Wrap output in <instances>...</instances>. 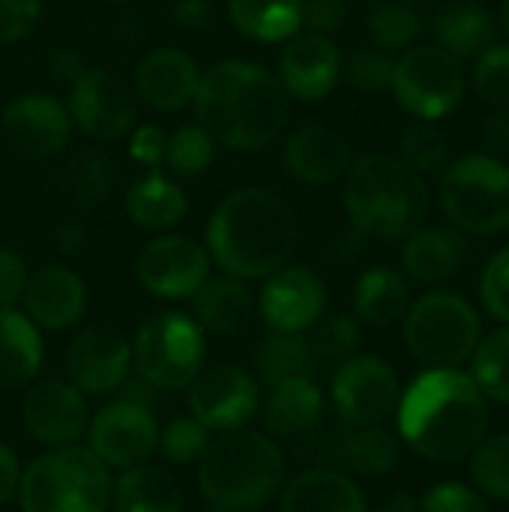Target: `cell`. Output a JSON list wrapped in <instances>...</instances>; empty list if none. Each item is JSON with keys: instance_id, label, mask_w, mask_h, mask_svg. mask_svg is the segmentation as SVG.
Segmentation results:
<instances>
[{"instance_id": "1", "label": "cell", "mask_w": 509, "mask_h": 512, "mask_svg": "<svg viewBox=\"0 0 509 512\" xmlns=\"http://www.w3.org/2000/svg\"><path fill=\"white\" fill-rule=\"evenodd\" d=\"M291 96L279 75L255 60H219L201 72L195 120L225 150H264L291 123Z\"/></svg>"}, {"instance_id": "2", "label": "cell", "mask_w": 509, "mask_h": 512, "mask_svg": "<svg viewBox=\"0 0 509 512\" xmlns=\"http://www.w3.org/2000/svg\"><path fill=\"white\" fill-rule=\"evenodd\" d=\"M297 240L300 222L294 207L267 186H246L225 195L204 231L210 261L243 282L267 279L285 267Z\"/></svg>"}, {"instance_id": "3", "label": "cell", "mask_w": 509, "mask_h": 512, "mask_svg": "<svg viewBox=\"0 0 509 512\" xmlns=\"http://www.w3.org/2000/svg\"><path fill=\"white\" fill-rule=\"evenodd\" d=\"M399 438L429 462H459L489 432V399L465 369H426L399 396Z\"/></svg>"}, {"instance_id": "4", "label": "cell", "mask_w": 509, "mask_h": 512, "mask_svg": "<svg viewBox=\"0 0 509 512\" xmlns=\"http://www.w3.org/2000/svg\"><path fill=\"white\" fill-rule=\"evenodd\" d=\"M342 204L360 237L405 240L429 213V186L399 156L363 153L345 174Z\"/></svg>"}, {"instance_id": "5", "label": "cell", "mask_w": 509, "mask_h": 512, "mask_svg": "<svg viewBox=\"0 0 509 512\" xmlns=\"http://www.w3.org/2000/svg\"><path fill=\"white\" fill-rule=\"evenodd\" d=\"M285 453L267 432L237 429L210 441L198 462V489L222 512H258L285 486Z\"/></svg>"}, {"instance_id": "6", "label": "cell", "mask_w": 509, "mask_h": 512, "mask_svg": "<svg viewBox=\"0 0 509 512\" xmlns=\"http://www.w3.org/2000/svg\"><path fill=\"white\" fill-rule=\"evenodd\" d=\"M111 468L87 447H57L21 468L18 504L21 512H108L111 510Z\"/></svg>"}, {"instance_id": "7", "label": "cell", "mask_w": 509, "mask_h": 512, "mask_svg": "<svg viewBox=\"0 0 509 512\" xmlns=\"http://www.w3.org/2000/svg\"><path fill=\"white\" fill-rule=\"evenodd\" d=\"M438 204L462 234H501L509 228V162L489 153L453 159L438 174Z\"/></svg>"}, {"instance_id": "8", "label": "cell", "mask_w": 509, "mask_h": 512, "mask_svg": "<svg viewBox=\"0 0 509 512\" xmlns=\"http://www.w3.org/2000/svg\"><path fill=\"white\" fill-rule=\"evenodd\" d=\"M402 321L405 345L426 369H462L483 339L480 312L456 291H429L411 300Z\"/></svg>"}, {"instance_id": "9", "label": "cell", "mask_w": 509, "mask_h": 512, "mask_svg": "<svg viewBox=\"0 0 509 512\" xmlns=\"http://www.w3.org/2000/svg\"><path fill=\"white\" fill-rule=\"evenodd\" d=\"M207 363V333L183 312L150 315L132 339V369L159 393L189 390Z\"/></svg>"}, {"instance_id": "10", "label": "cell", "mask_w": 509, "mask_h": 512, "mask_svg": "<svg viewBox=\"0 0 509 512\" xmlns=\"http://www.w3.org/2000/svg\"><path fill=\"white\" fill-rule=\"evenodd\" d=\"M468 75L459 57L438 45H414L396 57L390 93L417 120H441L465 99Z\"/></svg>"}, {"instance_id": "11", "label": "cell", "mask_w": 509, "mask_h": 512, "mask_svg": "<svg viewBox=\"0 0 509 512\" xmlns=\"http://www.w3.org/2000/svg\"><path fill=\"white\" fill-rule=\"evenodd\" d=\"M399 375L375 354H354L330 378V405L342 426H381L399 408Z\"/></svg>"}, {"instance_id": "12", "label": "cell", "mask_w": 509, "mask_h": 512, "mask_svg": "<svg viewBox=\"0 0 509 512\" xmlns=\"http://www.w3.org/2000/svg\"><path fill=\"white\" fill-rule=\"evenodd\" d=\"M87 450L108 465L111 471H126L144 465L156 453L159 423L150 405L135 399H114L96 414L87 426Z\"/></svg>"}, {"instance_id": "13", "label": "cell", "mask_w": 509, "mask_h": 512, "mask_svg": "<svg viewBox=\"0 0 509 512\" xmlns=\"http://www.w3.org/2000/svg\"><path fill=\"white\" fill-rule=\"evenodd\" d=\"M66 111L72 126L96 141H120L138 123V96L111 69H87L69 84Z\"/></svg>"}, {"instance_id": "14", "label": "cell", "mask_w": 509, "mask_h": 512, "mask_svg": "<svg viewBox=\"0 0 509 512\" xmlns=\"http://www.w3.org/2000/svg\"><path fill=\"white\" fill-rule=\"evenodd\" d=\"M135 276L141 288L159 300H192L213 276V261L207 246L183 234H159L141 246Z\"/></svg>"}, {"instance_id": "15", "label": "cell", "mask_w": 509, "mask_h": 512, "mask_svg": "<svg viewBox=\"0 0 509 512\" xmlns=\"http://www.w3.org/2000/svg\"><path fill=\"white\" fill-rule=\"evenodd\" d=\"M261 411L258 378L240 366H210L189 387V414L213 435L246 429Z\"/></svg>"}, {"instance_id": "16", "label": "cell", "mask_w": 509, "mask_h": 512, "mask_svg": "<svg viewBox=\"0 0 509 512\" xmlns=\"http://www.w3.org/2000/svg\"><path fill=\"white\" fill-rule=\"evenodd\" d=\"M63 375L84 396H111L132 375V342L108 324L87 327L66 348Z\"/></svg>"}, {"instance_id": "17", "label": "cell", "mask_w": 509, "mask_h": 512, "mask_svg": "<svg viewBox=\"0 0 509 512\" xmlns=\"http://www.w3.org/2000/svg\"><path fill=\"white\" fill-rule=\"evenodd\" d=\"M27 435L45 450L72 447L87 435L90 405L87 396L66 378H48L27 390L21 405Z\"/></svg>"}, {"instance_id": "18", "label": "cell", "mask_w": 509, "mask_h": 512, "mask_svg": "<svg viewBox=\"0 0 509 512\" xmlns=\"http://www.w3.org/2000/svg\"><path fill=\"white\" fill-rule=\"evenodd\" d=\"M0 132L6 144L30 159L60 156L72 138V117L66 102L51 93L33 90L12 99L0 117Z\"/></svg>"}, {"instance_id": "19", "label": "cell", "mask_w": 509, "mask_h": 512, "mask_svg": "<svg viewBox=\"0 0 509 512\" xmlns=\"http://www.w3.org/2000/svg\"><path fill=\"white\" fill-rule=\"evenodd\" d=\"M261 282L255 306L273 333H309L327 309V288L309 267L285 264Z\"/></svg>"}, {"instance_id": "20", "label": "cell", "mask_w": 509, "mask_h": 512, "mask_svg": "<svg viewBox=\"0 0 509 512\" xmlns=\"http://www.w3.org/2000/svg\"><path fill=\"white\" fill-rule=\"evenodd\" d=\"M342 51L330 36L300 30L279 51V81L285 84L291 99L321 102L342 81Z\"/></svg>"}, {"instance_id": "21", "label": "cell", "mask_w": 509, "mask_h": 512, "mask_svg": "<svg viewBox=\"0 0 509 512\" xmlns=\"http://www.w3.org/2000/svg\"><path fill=\"white\" fill-rule=\"evenodd\" d=\"M198 84H201L198 60L189 51L171 48V45L147 51L138 60L135 75H132L135 96L147 108L162 111V114H171V111H180V108L192 105L195 93H198Z\"/></svg>"}, {"instance_id": "22", "label": "cell", "mask_w": 509, "mask_h": 512, "mask_svg": "<svg viewBox=\"0 0 509 512\" xmlns=\"http://www.w3.org/2000/svg\"><path fill=\"white\" fill-rule=\"evenodd\" d=\"M21 312L48 333H63L87 312V285L66 264H45L27 276Z\"/></svg>"}, {"instance_id": "23", "label": "cell", "mask_w": 509, "mask_h": 512, "mask_svg": "<svg viewBox=\"0 0 509 512\" xmlns=\"http://www.w3.org/2000/svg\"><path fill=\"white\" fill-rule=\"evenodd\" d=\"M354 162L348 138L327 123L297 126L282 147L285 171L306 186H330L348 174Z\"/></svg>"}, {"instance_id": "24", "label": "cell", "mask_w": 509, "mask_h": 512, "mask_svg": "<svg viewBox=\"0 0 509 512\" xmlns=\"http://www.w3.org/2000/svg\"><path fill=\"white\" fill-rule=\"evenodd\" d=\"M468 258V240L453 225H420L405 237L402 273L417 285H441L453 279Z\"/></svg>"}, {"instance_id": "25", "label": "cell", "mask_w": 509, "mask_h": 512, "mask_svg": "<svg viewBox=\"0 0 509 512\" xmlns=\"http://www.w3.org/2000/svg\"><path fill=\"white\" fill-rule=\"evenodd\" d=\"M282 512H369L357 480L339 468H309L285 480L279 492Z\"/></svg>"}, {"instance_id": "26", "label": "cell", "mask_w": 509, "mask_h": 512, "mask_svg": "<svg viewBox=\"0 0 509 512\" xmlns=\"http://www.w3.org/2000/svg\"><path fill=\"white\" fill-rule=\"evenodd\" d=\"M327 411V396L315 378H291L270 387V396L261 408L264 429L270 438L297 441L312 435Z\"/></svg>"}, {"instance_id": "27", "label": "cell", "mask_w": 509, "mask_h": 512, "mask_svg": "<svg viewBox=\"0 0 509 512\" xmlns=\"http://www.w3.org/2000/svg\"><path fill=\"white\" fill-rule=\"evenodd\" d=\"M255 294L237 276H210L192 297V318L210 336L240 333L255 318Z\"/></svg>"}, {"instance_id": "28", "label": "cell", "mask_w": 509, "mask_h": 512, "mask_svg": "<svg viewBox=\"0 0 509 512\" xmlns=\"http://www.w3.org/2000/svg\"><path fill=\"white\" fill-rule=\"evenodd\" d=\"M435 45L450 51L453 57L477 60L489 45L498 42V18L474 0H453L444 3L432 18Z\"/></svg>"}, {"instance_id": "29", "label": "cell", "mask_w": 509, "mask_h": 512, "mask_svg": "<svg viewBox=\"0 0 509 512\" xmlns=\"http://www.w3.org/2000/svg\"><path fill=\"white\" fill-rule=\"evenodd\" d=\"M42 330L15 306L0 309V393L24 390L42 372Z\"/></svg>"}, {"instance_id": "30", "label": "cell", "mask_w": 509, "mask_h": 512, "mask_svg": "<svg viewBox=\"0 0 509 512\" xmlns=\"http://www.w3.org/2000/svg\"><path fill=\"white\" fill-rule=\"evenodd\" d=\"M351 303L360 324L393 327L411 309V282L396 267H372L357 279Z\"/></svg>"}, {"instance_id": "31", "label": "cell", "mask_w": 509, "mask_h": 512, "mask_svg": "<svg viewBox=\"0 0 509 512\" xmlns=\"http://www.w3.org/2000/svg\"><path fill=\"white\" fill-rule=\"evenodd\" d=\"M126 216L147 231H168L177 222H183V216L189 213V198L186 192L159 171H147L141 180H135L126 192Z\"/></svg>"}, {"instance_id": "32", "label": "cell", "mask_w": 509, "mask_h": 512, "mask_svg": "<svg viewBox=\"0 0 509 512\" xmlns=\"http://www.w3.org/2000/svg\"><path fill=\"white\" fill-rule=\"evenodd\" d=\"M114 512H183V495L177 480L156 465H135L120 471L111 486Z\"/></svg>"}, {"instance_id": "33", "label": "cell", "mask_w": 509, "mask_h": 512, "mask_svg": "<svg viewBox=\"0 0 509 512\" xmlns=\"http://www.w3.org/2000/svg\"><path fill=\"white\" fill-rule=\"evenodd\" d=\"M333 459L357 477H387L402 462V441L384 426H345Z\"/></svg>"}, {"instance_id": "34", "label": "cell", "mask_w": 509, "mask_h": 512, "mask_svg": "<svg viewBox=\"0 0 509 512\" xmlns=\"http://www.w3.org/2000/svg\"><path fill=\"white\" fill-rule=\"evenodd\" d=\"M321 360L315 357L306 333H273L264 336L255 348L258 381L276 387L291 378H318Z\"/></svg>"}, {"instance_id": "35", "label": "cell", "mask_w": 509, "mask_h": 512, "mask_svg": "<svg viewBox=\"0 0 509 512\" xmlns=\"http://www.w3.org/2000/svg\"><path fill=\"white\" fill-rule=\"evenodd\" d=\"M228 21L252 42H288L300 33V0H228Z\"/></svg>"}, {"instance_id": "36", "label": "cell", "mask_w": 509, "mask_h": 512, "mask_svg": "<svg viewBox=\"0 0 509 512\" xmlns=\"http://www.w3.org/2000/svg\"><path fill=\"white\" fill-rule=\"evenodd\" d=\"M372 45L390 51V54H402L408 48H414L423 36V18L420 12L405 3V0H381L369 18H366Z\"/></svg>"}, {"instance_id": "37", "label": "cell", "mask_w": 509, "mask_h": 512, "mask_svg": "<svg viewBox=\"0 0 509 512\" xmlns=\"http://www.w3.org/2000/svg\"><path fill=\"white\" fill-rule=\"evenodd\" d=\"M114 189V168L102 153H78L60 171V192L81 207L102 204Z\"/></svg>"}, {"instance_id": "38", "label": "cell", "mask_w": 509, "mask_h": 512, "mask_svg": "<svg viewBox=\"0 0 509 512\" xmlns=\"http://www.w3.org/2000/svg\"><path fill=\"white\" fill-rule=\"evenodd\" d=\"M471 378L480 387V393L495 402L509 405V327H498L489 336L480 339L474 357H471Z\"/></svg>"}, {"instance_id": "39", "label": "cell", "mask_w": 509, "mask_h": 512, "mask_svg": "<svg viewBox=\"0 0 509 512\" xmlns=\"http://www.w3.org/2000/svg\"><path fill=\"white\" fill-rule=\"evenodd\" d=\"M399 159L420 177L441 174L453 162L450 138L432 120H414L399 135Z\"/></svg>"}, {"instance_id": "40", "label": "cell", "mask_w": 509, "mask_h": 512, "mask_svg": "<svg viewBox=\"0 0 509 512\" xmlns=\"http://www.w3.org/2000/svg\"><path fill=\"white\" fill-rule=\"evenodd\" d=\"M471 459V486L486 501H509V432L486 435Z\"/></svg>"}, {"instance_id": "41", "label": "cell", "mask_w": 509, "mask_h": 512, "mask_svg": "<svg viewBox=\"0 0 509 512\" xmlns=\"http://www.w3.org/2000/svg\"><path fill=\"white\" fill-rule=\"evenodd\" d=\"M216 141L213 135L195 120V123H183L168 135L165 144V168L177 177H198L204 174L213 159H216Z\"/></svg>"}, {"instance_id": "42", "label": "cell", "mask_w": 509, "mask_h": 512, "mask_svg": "<svg viewBox=\"0 0 509 512\" xmlns=\"http://www.w3.org/2000/svg\"><path fill=\"white\" fill-rule=\"evenodd\" d=\"M306 339H309V345H312V351H315V357L321 360V363H345L348 357H354L357 351H360V345H363V327H360V321L354 318V315H345V312H339V315H321L318 321H315V327L306 333Z\"/></svg>"}, {"instance_id": "43", "label": "cell", "mask_w": 509, "mask_h": 512, "mask_svg": "<svg viewBox=\"0 0 509 512\" xmlns=\"http://www.w3.org/2000/svg\"><path fill=\"white\" fill-rule=\"evenodd\" d=\"M213 432H207L192 414H180L159 429L156 453L171 465H195L207 453Z\"/></svg>"}, {"instance_id": "44", "label": "cell", "mask_w": 509, "mask_h": 512, "mask_svg": "<svg viewBox=\"0 0 509 512\" xmlns=\"http://www.w3.org/2000/svg\"><path fill=\"white\" fill-rule=\"evenodd\" d=\"M393 66H396V54H390L378 45H360L342 63V78H348V84L357 87L360 93L378 96V93L390 90Z\"/></svg>"}, {"instance_id": "45", "label": "cell", "mask_w": 509, "mask_h": 512, "mask_svg": "<svg viewBox=\"0 0 509 512\" xmlns=\"http://www.w3.org/2000/svg\"><path fill=\"white\" fill-rule=\"evenodd\" d=\"M474 90L483 102L509 108V42L489 45L474 60Z\"/></svg>"}, {"instance_id": "46", "label": "cell", "mask_w": 509, "mask_h": 512, "mask_svg": "<svg viewBox=\"0 0 509 512\" xmlns=\"http://www.w3.org/2000/svg\"><path fill=\"white\" fill-rule=\"evenodd\" d=\"M480 300L495 321L509 327V246L486 264L480 276Z\"/></svg>"}, {"instance_id": "47", "label": "cell", "mask_w": 509, "mask_h": 512, "mask_svg": "<svg viewBox=\"0 0 509 512\" xmlns=\"http://www.w3.org/2000/svg\"><path fill=\"white\" fill-rule=\"evenodd\" d=\"M420 512H489V504L474 486L447 480L420 498Z\"/></svg>"}, {"instance_id": "48", "label": "cell", "mask_w": 509, "mask_h": 512, "mask_svg": "<svg viewBox=\"0 0 509 512\" xmlns=\"http://www.w3.org/2000/svg\"><path fill=\"white\" fill-rule=\"evenodd\" d=\"M42 18V0H0V45L21 42Z\"/></svg>"}, {"instance_id": "49", "label": "cell", "mask_w": 509, "mask_h": 512, "mask_svg": "<svg viewBox=\"0 0 509 512\" xmlns=\"http://www.w3.org/2000/svg\"><path fill=\"white\" fill-rule=\"evenodd\" d=\"M129 138V156L144 165L147 171H159L165 165V144H168V132L156 123H135V129L126 135Z\"/></svg>"}, {"instance_id": "50", "label": "cell", "mask_w": 509, "mask_h": 512, "mask_svg": "<svg viewBox=\"0 0 509 512\" xmlns=\"http://www.w3.org/2000/svg\"><path fill=\"white\" fill-rule=\"evenodd\" d=\"M345 0H300V30L333 36L345 24Z\"/></svg>"}, {"instance_id": "51", "label": "cell", "mask_w": 509, "mask_h": 512, "mask_svg": "<svg viewBox=\"0 0 509 512\" xmlns=\"http://www.w3.org/2000/svg\"><path fill=\"white\" fill-rule=\"evenodd\" d=\"M27 276H30V270H27L24 258L15 249L0 246V309L21 303Z\"/></svg>"}, {"instance_id": "52", "label": "cell", "mask_w": 509, "mask_h": 512, "mask_svg": "<svg viewBox=\"0 0 509 512\" xmlns=\"http://www.w3.org/2000/svg\"><path fill=\"white\" fill-rule=\"evenodd\" d=\"M480 144L483 153L495 159H509V108H495L489 117L480 123Z\"/></svg>"}, {"instance_id": "53", "label": "cell", "mask_w": 509, "mask_h": 512, "mask_svg": "<svg viewBox=\"0 0 509 512\" xmlns=\"http://www.w3.org/2000/svg\"><path fill=\"white\" fill-rule=\"evenodd\" d=\"M48 69H51L54 78H60V81L69 87V84H75L90 66H87V60H84L75 48L60 45V48H54V51L48 54Z\"/></svg>"}, {"instance_id": "54", "label": "cell", "mask_w": 509, "mask_h": 512, "mask_svg": "<svg viewBox=\"0 0 509 512\" xmlns=\"http://www.w3.org/2000/svg\"><path fill=\"white\" fill-rule=\"evenodd\" d=\"M18 483H21V462L18 456L0 441V507H6L15 492H18Z\"/></svg>"}, {"instance_id": "55", "label": "cell", "mask_w": 509, "mask_h": 512, "mask_svg": "<svg viewBox=\"0 0 509 512\" xmlns=\"http://www.w3.org/2000/svg\"><path fill=\"white\" fill-rule=\"evenodd\" d=\"M210 0H174V9L171 15L177 18L180 27H189V30H198L210 21Z\"/></svg>"}, {"instance_id": "56", "label": "cell", "mask_w": 509, "mask_h": 512, "mask_svg": "<svg viewBox=\"0 0 509 512\" xmlns=\"http://www.w3.org/2000/svg\"><path fill=\"white\" fill-rule=\"evenodd\" d=\"M51 240H54L60 255H72V252H78L84 246V225L75 222V219H63V222L54 225Z\"/></svg>"}, {"instance_id": "57", "label": "cell", "mask_w": 509, "mask_h": 512, "mask_svg": "<svg viewBox=\"0 0 509 512\" xmlns=\"http://www.w3.org/2000/svg\"><path fill=\"white\" fill-rule=\"evenodd\" d=\"M369 512H420V498H414L408 492H399V495L387 498L381 507H375V510Z\"/></svg>"}, {"instance_id": "58", "label": "cell", "mask_w": 509, "mask_h": 512, "mask_svg": "<svg viewBox=\"0 0 509 512\" xmlns=\"http://www.w3.org/2000/svg\"><path fill=\"white\" fill-rule=\"evenodd\" d=\"M501 24H504V30L509 33V0H504V12H501Z\"/></svg>"}, {"instance_id": "59", "label": "cell", "mask_w": 509, "mask_h": 512, "mask_svg": "<svg viewBox=\"0 0 509 512\" xmlns=\"http://www.w3.org/2000/svg\"><path fill=\"white\" fill-rule=\"evenodd\" d=\"M192 512H222V510H216V507H210V504H204V507H198V510H192Z\"/></svg>"}, {"instance_id": "60", "label": "cell", "mask_w": 509, "mask_h": 512, "mask_svg": "<svg viewBox=\"0 0 509 512\" xmlns=\"http://www.w3.org/2000/svg\"><path fill=\"white\" fill-rule=\"evenodd\" d=\"M114 3H129V0H114Z\"/></svg>"}, {"instance_id": "61", "label": "cell", "mask_w": 509, "mask_h": 512, "mask_svg": "<svg viewBox=\"0 0 509 512\" xmlns=\"http://www.w3.org/2000/svg\"><path fill=\"white\" fill-rule=\"evenodd\" d=\"M405 3H414V0H405Z\"/></svg>"}]
</instances>
